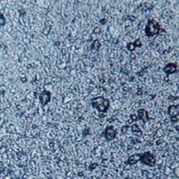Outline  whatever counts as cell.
Wrapping results in <instances>:
<instances>
[{
	"label": "cell",
	"instance_id": "cell-13",
	"mask_svg": "<svg viewBox=\"0 0 179 179\" xmlns=\"http://www.w3.org/2000/svg\"><path fill=\"white\" fill-rule=\"evenodd\" d=\"M134 44H135V46L136 47H140L142 44H141V43H140V40L139 39H138V40H136L135 42H134Z\"/></svg>",
	"mask_w": 179,
	"mask_h": 179
},
{
	"label": "cell",
	"instance_id": "cell-10",
	"mask_svg": "<svg viewBox=\"0 0 179 179\" xmlns=\"http://www.w3.org/2000/svg\"><path fill=\"white\" fill-rule=\"evenodd\" d=\"M100 41L99 40H95L94 42H93V44H91V49L92 50V51H98L99 50V48H100Z\"/></svg>",
	"mask_w": 179,
	"mask_h": 179
},
{
	"label": "cell",
	"instance_id": "cell-8",
	"mask_svg": "<svg viewBox=\"0 0 179 179\" xmlns=\"http://www.w3.org/2000/svg\"><path fill=\"white\" fill-rule=\"evenodd\" d=\"M140 158H141V154H134L132 156L128 157V158L127 160V164L134 165V164L138 163V161H140Z\"/></svg>",
	"mask_w": 179,
	"mask_h": 179
},
{
	"label": "cell",
	"instance_id": "cell-6",
	"mask_svg": "<svg viewBox=\"0 0 179 179\" xmlns=\"http://www.w3.org/2000/svg\"><path fill=\"white\" fill-rule=\"evenodd\" d=\"M176 70H177V66H176L175 63H168V64H166V65L164 67V69H163L164 73H165L166 76H169V75H171V74L175 73V71H176Z\"/></svg>",
	"mask_w": 179,
	"mask_h": 179
},
{
	"label": "cell",
	"instance_id": "cell-1",
	"mask_svg": "<svg viewBox=\"0 0 179 179\" xmlns=\"http://www.w3.org/2000/svg\"><path fill=\"white\" fill-rule=\"evenodd\" d=\"M91 106L98 111L105 113L110 108V101L103 97H96L91 100Z\"/></svg>",
	"mask_w": 179,
	"mask_h": 179
},
{
	"label": "cell",
	"instance_id": "cell-5",
	"mask_svg": "<svg viewBox=\"0 0 179 179\" xmlns=\"http://www.w3.org/2000/svg\"><path fill=\"white\" fill-rule=\"evenodd\" d=\"M39 101L42 106H45L51 101V93L48 91H43L39 95Z\"/></svg>",
	"mask_w": 179,
	"mask_h": 179
},
{
	"label": "cell",
	"instance_id": "cell-3",
	"mask_svg": "<svg viewBox=\"0 0 179 179\" xmlns=\"http://www.w3.org/2000/svg\"><path fill=\"white\" fill-rule=\"evenodd\" d=\"M140 162L148 166H155V165H156V159H155V157L150 152L142 153L140 158Z\"/></svg>",
	"mask_w": 179,
	"mask_h": 179
},
{
	"label": "cell",
	"instance_id": "cell-2",
	"mask_svg": "<svg viewBox=\"0 0 179 179\" xmlns=\"http://www.w3.org/2000/svg\"><path fill=\"white\" fill-rule=\"evenodd\" d=\"M160 26L155 20H149L145 28V34L148 37H153L159 33Z\"/></svg>",
	"mask_w": 179,
	"mask_h": 179
},
{
	"label": "cell",
	"instance_id": "cell-9",
	"mask_svg": "<svg viewBox=\"0 0 179 179\" xmlns=\"http://www.w3.org/2000/svg\"><path fill=\"white\" fill-rule=\"evenodd\" d=\"M168 114L171 117H177L179 114V106L171 105L168 107Z\"/></svg>",
	"mask_w": 179,
	"mask_h": 179
},
{
	"label": "cell",
	"instance_id": "cell-12",
	"mask_svg": "<svg viewBox=\"0 0 179 179\" xmlns=\"http://www.w3.org/2000/svg\"><path fill=\"white\" fill-rule=\"evenodd\" d=\"M135 44H134V43H130V44H128V45H127V48L128 49V51H134V49H135Z\"/></svg>",
	"mask_w": 179,
	"mask_h": 179
},
{
	"label": "cell",
	"instance_id": "cell-4",
	"mask_svg": "<svg viewBox=\"0 0 179 179\" xmlns=\"http://www.w3.org/2000/svg\"><path fill=\"white\" fill-rule=\"evenodd\" d=\"M103 135L107 141H111L117 137V130L113 126H108L105 128Z\"/></svg>",
	"mask_w": 179,
	"mask_h": 179
},
{
	"label": "cell",
	"instance_id": "cell-11",
	"mask_svg": "<svg viewBox=\"0 0 179 179\" xmlns=\"http://www.w3.org/2000/svg\"><path fill=\"white\" fill-rule=\"evenodd\" d=\"M131 131H132V132L141 133V131H140V128H138V126L137 124H134V125H132V127H131Z\"/></svg>",
	"mask_w": 179,
	"mask_h": 179
},
{
	"label": "cell",
	"instance_id": "cell-7",
	"mask_svg": "<svg viewBox=\"0 0 179 179\" xmlns=\"http://www.w3.org/2000/svg\"><path fill=\"white\" fill-rule=\"evenodd\" d=\"M138 119H140V121H142L143 122H148L149 121L148 113L144 109H139L138 111Z\"/></svg>",
	"mask_w": 179,
	"mask_h": 179
},
{
	"label": "cell",
	"instance_id": "cell-14",
	"mask_svg": "<svg viewBox=\"0 0 179 179\" xmlns=\"http://www.w3.org/2000/svg\"><path fill=\"white\" fill-rule=\"evenodd\" d=\"M0 17H1V26H4V25H5V18H4V16L3 15H1V16H0Z\"/></svg>",
	"mask_w": 179,
	"mask_h": 179
}]
</instances>
